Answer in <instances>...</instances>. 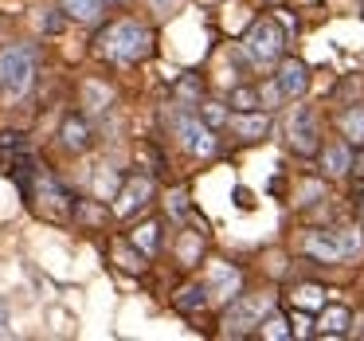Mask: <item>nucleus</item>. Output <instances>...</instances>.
Returning a JSON list of instances; mask_svg holds the SVG:
<instances>
[{
    "mask_svg": "<svg viewBox=\"0 0 364 341\" xmlns=\"http://www.w3.org/2000/svg\"><path fill=\"white\" fill-rule=\"evenodd\" d=\"M306 255L321 263H345V247H341V228H309L306 236Z\"/></svg>",
    "mask_w": 364,
    "mask_h": 341,
    "instance_id": "8",
    "label": "nucleus"
},
{
    "mask_svg": "<svg viewBox=\"0 0 364 341\" xmlns=\"http://www.w3.org/2000/svg\"><path fill=\"white\" fill-rule=\"evenodd\" d=\"M200 118H204L208 126H223V122H231V118H228V114H223L215 103H204V110H200Z\"/></svg>",
    "mask_w": 364,
    "mask_h": 341,
    "instance_id": "28",
    "label": "nucleus"
},
{
    "mask_svg": "<svg viewBox=\"0 0 364 341\" xmlns=\"http://www.w3.org/2000/svg\"><path fill=\"white\" fill-rule=\"evenodd\" d=\"M59 24H63L59 16H40V28H43V32H59Z\"/></svg>",
    "mask_w": 364,
    "mask_h": 341,
    "instance_id": "30",
    "label": "nucleus"
},
{
    "mask_svg": "<svg viewBox=\"0 0 364 341\" xmlns=\"http://www.w3.org/2000/svg\"><path fill=\"white\" fill-rule=\"evenodd\" d=\"M239 286H243V275H239L235 267H228V263H215V267L208 271V290L215 294V302H235Z\"/></svg>",
    "mask_w": 364,
    "mask_h": 341,
    "instance_id": "9",
    "label": "nucleus"
},
{
    "mask_svg": "<svg viewBox=\"0 0 364 341\" xmlns=\"http://www.w3.org/2000/svg\"><path fill=\"white\" fill-rule=\"evenodd\" d=\"M348 322H353V314H348L345 306H329L321 314V322H317V333H321V337H345Z\"/></svg>",
    "mask_w": 364,
    "mask_h": 341,
    "instance_id": "15",
    "label": "nucleus"
},
{
    "mask_svg": "<svg viewBox=\"0 0 364 341\" xmlns=\"http://www.w3.org/2000/svg\"><path fill=\"white\" fill-rule=\"evenodd\" d=\"M118 4H122V0H118Z\"/></svg>",
    "mask_w": 364,
    "mask_h": 341,
    "instance_id": "35",
    "label": "nucleus"
},
{
    "mask_svg": "<svg viewBox=\"0 0 364 341\" xmlns=\"http://www.w3.org/2000/svg\"><path fill=\"white\" fill-rule=\"evenodd\" d=\"M282 98H286V95H282V87H278V79H274V83H267V87H259V103H262V106H270V110H274V106L282 103Z\"/></svg>",
    "mask_w": 364,
    "mask_h": 341,
    "instance_id": "27",
    "label": "nucleus"
},
{
    "mask_svg": "<svg viewBox=\"0 0 364 341\" xmlns=\"http://www.w3.org/2000/svg\"><path fill=\"white\" fill-rule=\"evenodd\" d=\"M173 4H176V0H153V9H157V12H168Z\"/></svg>",
    "mask_w": 364,
    "mask_h": 341,
    "instance_id": "32",
    "label": "nucleus"
},
{
    "mask_svg": "<svg viewBox=\"0 0 364 341\" xmlns=\"http://www.w3.org/2000/svg\"><path fill=\"white\" fill-rule=\"evenodd\" d=\"M262 337H290V330H286V318L282 314H274V310H270L267 318H262Z\"/></svg>",
    "mask_w": 364,
    "mask_h": 341,
    "instance_id": "23",
    "label": "nucleus"
},
{
    "mask_svg": "<svg viewBox=\"0 0 364 341\" xmlns=\"http://www.w3.org/2000/svg\"><path fill=\"white\" fill-rule=\"evenodd\" d=\"M4 330H9V302L0 298V333H4Z\"/></svg>",
    "mask_w": 364,
    "mask_h": 341,
    "instance_id": "31",
    "label": "nucleus"
},
{
    "mask_svg": "<svg viewBox=\"0 0 364 341\" xmlns=\"http://www.w3.org/2000/svg\"><path fill=\"white\" fill-rule=\"evenodd\" d=\"M356 212H360V228H364V192H360V200H356Z\"/></svg>",
    "mask_w": 364,
    "mask_h": 341,
    "instance_id": "33",
    "label": "nucleus"
},
{
    "mask_svg": "<svg viewBox=\"0 0 364 341\" xmlns=\"http://www.w3.org/2000/svg\"><path fill=\"white\" fill-rule=\"evenodd\" d=\"M176 251H181V263H184V267H196L200 255H204V236H200V231H184L181 243H176Z\"/></svg>",
    "mask_w": 364,
    "mask_h": 341,
    "instance_id": "17",
    "label": "nucleus"
},
{
    "mask_svg": "<svg viewBox=\"0 0 364 341\" xmlns=\"http://www.w3.org/2000/svg\"><path fill=\"white\" fill-rule=\"evenodd\" d=\"M32 79H36V56H32V48L12 43V48L0 51V95H9V98L28 95Z\"/></svg>",
    "mask_w": 364,
    "mask_h": 341,
    "instance_id": "2",
    "label": "nucleus"
},
{
    "mask_svg": "<svg viewBox=\"0 0 364 341\" xmlns=\"http://www.w3.org/2000/svg\"><path fill=\"white\" fill-rule=\"evenodd\" d=\"M360 169H364V161H360Z\"/></svg>",
    "mask_w": 364,
    "mask_h": 341,
    "instance_id": "34",
    "label": "nucleus"
},
{
    "mask_svg": "<svg viewBox=\"0 0 364 341\" xmlns=\"http://www.w3.org/2000/svg\"><path fill=\"white\" fill-rule=\"evenodd\" d=\"M278 87H282L286 98H301L309 87V67L301 63V59H282V67H278Z\"/></svg>",
    "mask_w": 364,
    "mask_h": 341,
    "instance_id": "11",
    "label": "nucleus"
},
{
    "mask_svg": "<svg viewBox=\"0 0 364 341\" xmlns=\"http://www.w3.org/2000/svg\"><path fill=\"white\" fill-rule=\"evenodd\" d=\"M231 106H235V110H262L259 87H235L231 90Z\"/></svg>",
    "mask_w": 364,
    "mask_h": 341,
    "instance_id": "21",
    "label": "nucleus"
},
{
    "mask_svg": "<svg viewBox=\"0 0 364 341\" xmlns=\"http://www.w3.org/2000/svg\"><path fill=\"white\" fill-rule=\"evenodd\" d=\"M63 145L71 153H87L90 149V126L79 118V114H71V118L63 122Z\"/></svg>",
    "mask_w": 364,
    "mask_h": 341,
    "instance_id": "13",
    "label": "nucleus"
},
{
    "mask_svg": "<svg viewBox=\"0 0 364 341\" xmlns=\"http://www.w3.org/2000/svg\"><path fill=\"white\" fill-rule=\"evenodd\" d=\"M134 243L141 247L145 255H153V251H157V243H161V224H157V220L141 224V228L134 231Z\"/></svg>",
    "mask_w": 364,
    "mask_h": 341,
    "instance_id": "19",
    "label": "nucleus"
},
{
    "mask_svg": "<svg viewBox=\"0 0 364 341\" xmlns=\"http://www.w3.org/2000/svg\"><path fill=\"white\" fill-rule=\"evenodd\" d=\"M286 51V36L282 28H278V20L262 16L259 24L247 32V56L255 59V63H278Z\"/></svg>",
    "mask_w": 364,
    "mask_h": 341,
    "instance_id": "4",
    "label": "nucleus"
},
{
    "mask_svg": "<svg viewBox=\"0 0 364 341\" xmlns=\"http://www.w3.org/2000/svg\"><path fill=\"white\" fill-rule=\"evenodd\" d=\"M118 189H122V177L114 173V169H98V177H95V192L102 200H114L118 196Z\"/></svg>",
    "mask_w": 364,
    "mask_h": 341,
    "instance_id": "20",
    "label": "nucleus"
},
{
    "mask_svg": "<svg viewBox=\"0 0 364 341\" xmlns=\"http://www.w3.org/2000/svg\"><path fill=\"white\" fill-rule=\"evenodd\" d=\"M82 95L90 98V103H95V110H106V106H110V90L102 87V83H87V87H82Z\"/></svg>",
    "mask_w": 364,
    "mask_h": 341,
    "instance_id": "24",
    "label": "nucleus"
},
{
    "mask_svg": "<svg viewBox=\"0 0 364 341\" xmlns=\"http://www.w3.org/2000/svg\"><path fill=\"white\" fill-rule=\"evenodd\" d=\"M337 126H341V134H345L348 145H364V103L348 106V110L337 118Z\"/></svg>",
    "mask_w": 364,
    "mask_h": 341,
    "instance_id": "14",
    "label": "nucleus"
},
{
    "mask_svg": "<svg viewBox=\"0 0 364 341\" xmlns=\"http://www.w3.org/2000/svg\"><path fill=\"white\" fill-rule=\"evenodd\" d=\"M153 177H145V173H137V177H129L126 184H122V192L114 200H118V204H114V216H122V220H126V216H134V212H141L145 204H149L153 200Z\"/></svg>",
    "mask_w": 364,
    "mask_h": 341,
    "instance_id": "7",
    "label": "nucleus"
},
{
    "mask_svg": "<svg viewBox=\"0 0 364 341\" xmlns=\"http://www.w3.org/2000/svg\"><path fill=\"white\" fill-rule=\"evenodd\" d=\"M286 137H290V149L301 153V157L321 153V142H317V118H314V110H309V106H294V110H290Z\"/></svg>",
    "mask_w": 364,
    "mask_h": 341,
    "instance_id": "6",
    "label": "nucleus"
},
{
    "mask_svg": "<svg viewBox=\"0 0 364 341\" xmlns=\"http://www.w3.org/2000/svg\"><path fill=\"white\" fill-rule=\"evenodd\" d=\"M294 298H298V306H321V286H314V283H306V286H298L294 290Z\"/></svg>",
    "mask_w": 364,
    "mask_h": 341,
    "instance_id": "25",
    "label": "nucleus"
},
{
    "mask_svg": "<svg viewBox=\"0 0 364 341\" xmlns=\"http://www.w3.org/2000/svg\"><path fill=\"white\" fill-rule=\"evenodd\" d=\"M231 130L243 142H262L270 134V114L267 110H239V114H231Z\"/></svg>",
    "mask_w": 364,
    "mask_h": 341,
    "instance_id": "12",
    "label": "nucleus"
},
{
    "mask_svg": "<svg viewBox=\"0 0 364 341\" xmlns=\"http://www.w3.org/2000/svg\"><path fill=\"white\" fill-rule=\"evenodd\" d=\"M321 173L325 177H348L353 173V149H348V142H341V137H333V142L321 145Z\"/></svg>",
    "mask_w": 364,
    "mask_h": 341,
    "instance_id": "10",
    "label": "nucleus"
},
{
    "mask_svg": "<svg viewBox=\"0 0 364 341\" xmlns=\"http://www.w3.org/2000/svg\"><path fill=\"white\" fill-rule=\"evenodd\" d=\"M176 137H181V145L192 153V157H212L215 149H220V142H215V130L208 126L204 118H196V114L188 110H176V122H173Z\"/></svg>",
    "mask_w": 364,
    "mask_h": 341,
    "instance_id": "3",
    "label": "nucleus"
},
{
    "mask_svg": "<svg viewBox=\"0 0 364 341\" xmlns=\"http://www.w3.org/2000/svg\"><path fill=\"white\" fill-rule=\"evenodd\" d=\"M208 294H212L208 286H188V290L176 298V306H181V310H200V306L208 302Z\"/></svg>",
    "mask_w": 364,
    "mask_h": 341,
    "instance_id": "22",
    "label": "nucleus"
},
{
    "mask_svg": "<svg viewBox=\"0 0 364 341\" xmlns=\"http://www.w3.org/2000/svg\"><path fill=\"white\" fill-rule=\"evenodd\" d=\"M63 9H67V16L90 24V20H98V12H102V0H63Z\"/></svg>",
    "mask_w": 364,
    "mask_h": 341,
    "instance_id": "18",
    "label": "nucleus"
},
{
    "mask_svg": "<svg viewBox=\"0 0 364 341\" xmlns=\"http://www.w3.org/2000/svg\"><path fill=\"white\" fill-rule=\"evenodd\" d=\"M274 310V294H239V302L228 310L223 325H231V333H251L255 325H262V318Z\"/></svg>",
    "mask_w": 364,
    "mask_h": 341,
    "instance_id": "5",
    "label": "nucleus"
},
{
    "mask_svg": "<svg viewBox=\"0 0 364 341\" xmlns=\"http://www.w3.org/2000/svg\"><path fill=\"white\" fill-rule=\"evenodd\" d=\"M75 220H82V224H106V212H102V208H95V204H75Z\"/></svg>",
    "mask_w": 364,
    "mask_h": 341,
    "instance_id": "26",
    "label": "nucleus"
},
{
    "mask_svg": "<svg viewBox=\"0 0 364 341\" xmlns=\"http://www.w3.org/2000/svg\"><path fill=\"white\" fill-rule=\"evenodd\" d=\"M145 259H149V255L141 251V247L134 243V239H118V243H114V263H118V267H126V271H145Z\"/></svg>",
    "mask_w": 364,
    "mask_h": 341,
    "instance_id": "16",
    "label": "nucleus"
},
{
    "mask_svg": "<svg viewBox=\"0 0 364 341\" xmlns=\"http://www.w3.org/2000/svg\"><path fill=\"white\" fill-rule=\"evenodd\" d=\"M102 51L118 63H137L153 51V32L137 20H118L102 32Z\"/></svg>",
    "mask_w": 364,
    "mask_h": 341,
    "instance_id": "1",
    "label": "nucleus"
},
{
    "mask_svg": "<svg viewBox=\"0 0 364 341\" xmlns=\"http://www.w3.org/2000/svg\"><path fill=\"white\" fill-rule=\"evenodd\" d=\"M168 212L184 220V216H188V196H184V192H173V200H168Z\"/></svg>",
    "mask_w": 364,
    "mask_h": 341,
    "instance_id": "29",
    "label": "nucleus"
}]
</instances>
